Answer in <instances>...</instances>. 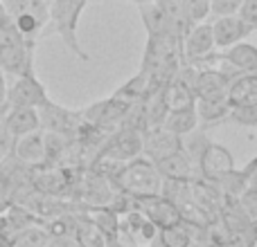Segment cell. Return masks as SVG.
Here are the masks:
<instances>
[{"label": "cell", "mask_w": 257, "mask_h": 247, "mask_svg": "<svg viewBox=\"0 0 257 247\" xmlns=\"http://www.w3.org/2000/svg\"><path fill=\"white\" fill-rule=\"evenodd\" d=\"M75 240L79 243V247H104L106 245V238L99 232V227L95 225V220L88 216V214H81V216H75Z\"/></svg>", "instance_id": "ffe728a7"}, {"label": "cell", "mask_w": 257, "mask_h": 247, "mask_svg": "<svg viewBox=\"0 0 257 247\" xmlns=\"http://www.w3.org/2000/svg\"><path fill=\"white\" fill-rule=\"evenodd\" d=\"M241 173H244V178H246V184H248L250 189H257V155L241 168Z\"/></svg>", "instance_id": "83f0119b"}, {"label": "cell", "mask_w": 257, "mask_h": 247, "mask_svg": "<svg viewBox=\"0 0 257 247\" xmlns=\"http://www.w3.org/2000/svg\"><path fill=\"white\" fill-rule=\"evenodd\" d=\"M183 7L192 25L210 20V0H183Z\"/></svg>", "instance_id": "603a6c76"}, {"label": "cell", "mask_w": 257, "mask_h": 247, "mask_svg": "<svg viewBox=\"0 0 257 247\" xmlns=\"http://www.w3.org/2000/svg\"><path fill=\"white\" fill-rule=\"evenodd\" d=\"M39 120H41V130L43 132H54V135H63L68 140H75L79 126L84 124L81 110H70L50 99L45 106L39 108Z\"/></svg>", "instance_id": "277c9868"}, {"label": "cell", "mask_w": 257, "mask_h": 247, "mask_svg": "<svg viewBox=\"0 0 257 247\" xmlns=\"http://www.w3.org/2000/svg\"><path fill=\"white\" fill-rule=\"evenodd\" d=\"M230 115V104L228 99H205L196 102V117H199V128H214L219 124L228 122Z\"/></svg>", "instance_id": "e0dca14e"}, {"label": "cell", "mask_w": 257, "mask_h": 247, "mask_svg": "<svg viewBox=\"0 0 257 247\" xmlns=\"http://www.w3.org/2000/svg\"><path fill=\"white\" fill-rule=\"evenodd\" d=\"M0 2H3V4H5V9H7V12H9V9L18 7V4H21V2H25V0H0Z\"/></svg>", "instance_id": "f546056e"}, {"label": "cell", "mask_w": 257, "mask_h": 247, "mask_svg": "<svg viewBox=\"0 0 257 247\" xmlns=\"http://www.w3.org/2000/svg\"><path fill=\"white\" fill-rule=\"evenodd\" d=\"M183 148V137L169 132L165 126H156L145 130V142H142V155L151 162L167 158V155L176 153Z\"/></svg>", "instance_id": "9c48e42d"}, {"label": "cell", "mask_w": 257, "mask_h": 247, "mask_svg": "<svg viewBox=\"0 0 257 247\" xmlns=\"http://www.w3.org/2000/svg\"><path fill=\"white\" fill-rule=\"evenodd\" d=\"M228 122L237 124V126H246V128L257 126V104H248V106H235V108H230Z\"/></svg>", "instance_id": "cb8c5ba5"}, {"label": "cell", "mask_w": 257, "mask_h": 247, "mask_svg": "<svg viewBox=\"0 0 257 247\" xmlns=\"http://www.w3.org/2000/svg\"><path fill=\"white\" fill-rule=\"evenodd\" d=\"M95 220V225L99 227V232L104 234V238L108 240H120V214L111 207L95 209V216H90Z\"/></svg>", "instance_id": "7402d4cb"}, {"label": "cell", "mask_w": 257, "mask_h": 247, "mask_svg": "<svg viewBox=\"0 0 257 247\" xmlns=\"http://www.w3.org/2000/svg\"><path fill=\"white\" fill-rule=\"evenodd\" d=\"M156 168H158L160 178L163 180H185V182H194L199 180V164L196 160L187 153L185 148L176 150V153L167 155V158L154 162Z\"/></svg>", "instance_id": "52a82bcc"}, {"label": "cell", "mask_w": 257, "mask_h": 247, "mask_svg": "<svg viewBox=\"0 0 257 247\" xmlns=\"http://www.w3.org/2000/svg\"><path fill=\"white\" fill-rule=\"evenodd\" d=\"M138 9H140V18H142V25H145V30H147V36H156V34L176 36L172 32V22H169V18L165 16V12L160 9V4L156 2V0L145 2V4H138Z\"/></svg>", "instance_id": "ac0fdd59"}, {"label": "cell", "mask_w": 257, "mask_h": 247, "mask_svg": "<svg viewBox=\"0 0 257 247\" xmlns=\"http://www.w3.org/2000/svg\"><path fill=\"white\" fill-rule=\"evenodd\" d=\"M12 155L25 166H41L45 164V132L36 130L30 135H23L14 142Z\"/></svg>", "instance_id": "4fadbf2b"}, {"label": "cell", "mask_w": 257, "mask_h": 247, "mask_svg": "<svg viewBox=\"0 0 257 247\" xmlns=\"http://www.w3.org/2000/svg\"><path fill=\"white\" fill-rule=\"evenodd\" d=\"M136 209L145 214V216L149 218L156 227H158V230H165V227H172V225L183 222L181 207H178V204H174L172 200L163 198V196L136 200Z\"/></svg>", "instance_id": "30bf717a"}, {"label": "cell", "mask_w": 257, "mask_h": 247, "mask_svg": "<svg viewBox=\"0 0 257 247\" xmlns=\"http://www.w3.org/2000/svg\"><path fill=\"white\" fill-rule=\"evenodd\" d=\"M196 164H199L201 180H210V182H217L221 176L235 171L232 153L223 144H217V142H208L203 146V150L196 158Z\"/></svg>", "instance_id": "8992f818"}, {"label": "cell", "mask_w": 257, "mask_h": 247, "mask_svg": "<svg viewBox=\"0 0 257 247\" xmlns=\"http://www.w3.org/2000/svg\"><path fill=\"white\" fill-rule=\"evenodd\" d=\"M219 58H223L226 63H230L232 68H237L239 72H257V45L241 40V43L232 45V48L217 52Z\"/></svg>", "instance_id": "9a60e30c"}, {"label": "cell", "mask_w": 257, "mask_h": 247, "mask_svg": "<svg viewBox=\"0 0 257 247\" xmlns=\"http://www.w3.org/2000/svg\"><path fill=\"white\" fill-rule=\"evenodd\" d=\"M142 142H145V132L138 128L120 126L106 137L97 153V162H113V164H124L142 155Z\"/></svg>", "instance_id": "3957f363"}, {"label": "cell", "mask_w": 257, "mask_h": 247, "mask_svg": "<svg viewBox=\"0 0 257 247\" xmlns=\"http://www.w3.org/2000/svg\"><path fill=\"white\" fill-rule=\"evenodd\" d=\"M226 99L230 104V108L257 104V72H246V74L237 76L228 88Z\"/></svg>", "instance_id": "2e32d148"}, {"label": "cell", "mask_w": 257, "mask_h": 247, "mask_svg": "<svg viewBox=\"0 0 257 247\" xmlns=\"http://www.w3.org/2000/svg\"><path fill=\"white\" fill-rule=\"evenodd\" d=\"M183 61L196 63L205 58L208 54L214 52V34H212V22L205 20L194 25L185 36H183Z\"/></svg>", "instance_id": "ba28073f"}, {"label": "cell", "mask_w": 257, "mask_h": 247, "mask_svg": "<svg viewBox=\"0 0 257 247\" xmlns=\"http://www.w3.org/2000/svg\"><path fill=\"white\" fill-rule=\"evenodd\" d=\"M244 0H210V18L237 16Z\"/></svg>", "instance_id": "d4e9b609"}, {"label": "cell", "mask_w": 257, "mask_h": 247, "mask_svg": "<svg viewBox=\"0 0 257 247\" xmlns=\"http://www.w3.org/2000/svg\"><path fill=\"white\" fill-rule=\"evenodd\" d=\"M237 204H239V209L250 220H257V189H250L248 186V189L237 198Z\"/></svg>", "instance_id": "484cf974"}, {"label": "cell", "mask_w": 257, "mask_h": 247, "mask_svg": "<svg viewBox=\"0 0 257 247\" xmlns=\"http://www.w3.org/2000/svg\"><path fill=\"white\" fill-rule=\"evenodd\" d=\"M88 2L90 0H50L48 27L54 30V34L61 36L63 45H66L79 61H90V56L84 52V48H81V43H79V36H77L79 18Z\"/></svg>", "instance_id": "7a4b0ae2"}, {"label": "cell", "mask_w": 257, "mask_h": 247, "mask_svg": "<svg viewBox=\"0 0 257 247\" xmlns=\"http://www.w3.org/2000/svg\"><path fill=\"white\" fill-rule=\"evenodd\" d=\"M237 16L257 32V0H244V4H241L239 12H237Z\"/></svg>", "instance_id": "4316f807"}, {"label": "cell", "mask_w": 257, "mask_h": 247, "mask_svg": "<svg viewBox=\"0 0 257 247\" xmlns=\"http://www.w3.org/2000/svg\"><path fill=\"white\" fill-rule=\"evenodd\" d=\"M45 247H79L75 236H50Z\"/></svg>", "instance_id": "f1b7e54d"}, {"label": "cell", "mask_w": 257, "mask_h": 247, "mask_svg": "<svg viewBox=\"0 0 257 247\" xmlns=\"http://www.w3.org/2000/svg\"><path fill=\"white\" fill-rule=\"evenodd\" d=\"M106 178L115 186L117 194H124L136 200L156 198V196H160V189H163V178H160L158 168L145 155L131 160V162L117 164Z\"/></svg>", "instance_id": "6da1fadb"}, {"label": "cell", "mask_w": 257, "mask_h": 247, "mask_svg": "<svg viewBox=\"0 0 257 247\" xmlns=\"http://www.w3.org/2000/svg\"><path fill=\"white\" fill-rule=\"evenodd\" d=\"M68 186H70V178H68V171H61V168L48 166V171L36 176V189L45 196H61Z\"/></svg>", "instance_id": "44dd1931"}, {"label": "cell", "mask_w": 257, "mask_h": 247, "mask_svg": "<svg viewBox=\"0 0 257 247\" xmlns=\"http://www.w3.org/2000/svg\"><path fill=\"white\" fill-rule=\"evenodd\" d=\"M212 34H214V48L228 50L232 45L246 40L250 34H255V30L250 25H246L239 16H221L212 18Z\"/></svg>", "instance_id": "8fae6325"}, {"label": "cell", "mask_w": 257, "mask_h": 247, "mask_svg": "<svg viewBox=\"0 0 257 247\" xmlns=\"http://www.w3.org/2000/svg\"><path fill=\"white\" fill-rule=\"evenodd\" d=\"M230 81L217 70V68H201L194 79V94L196 102L205 99H226Z\"/></svg>", "instance_id": "7c38bea8"}, {"label": "cell", "mask_w": 257, "mask_h": 247, "mask_svg": "<svg viewBox=\"0 0 257 247\" xmlns=\"http://www.w3.org/2000/svg\"><path fill=\"white\" fill-rule=\"evenodd\" d=\"M3 126L7 128V132L18 140L23 135L41 130V120H39V110L36 108H9L7 115L3 120Z\"/></svg>", "instance_id": "5bb4252c"}, {"label": "cell", "mask_w": 257, "mask_h": 247, "mask_svg": "<svg viewBox=\"0 0 257 247\" xmlns=\"http://www.w3.org/2000/svg\"><path fill=\"white\" fill-rule=\"evenodd\" d=\"M128 2H133V4H145V2H151V0H128Z\"/></svg>", "instance_id": "1f68e13d"}, {"label": "cell", "mask_w": 257, "mask_h": 247, "mask_svg": "<svg viewBox=\"0 0 257 247\" xmlns=\"http://www.w3.org/2000/svg\"><path fill=\"white\" fill-rule=\"evenodd\" d=\"M50 102L48 90L45 86L39 81V76L32 72V74H23L12 79L9 84V92H7V104L9 108H36Z\"/></svg>", "instance_id": "5b68a950"}, {"label": "cell", "mask_w": 257, "mask_h": 247, "mask_svg": "<svg viewBox=\"0 0 257 247\" xmlns=\"http://www.w3.org/2000/svg\"><path fill=\"white\" fill-rule=\"evenodd\" d=\"M165 128L178 137H185L199 128V117H196V106L194 108H181V110H169L165 117Z\"/></svg>", "instance_id": "d6986e66"}, {"label": "cell", "mask_w": 257, "mask_h": 247, "mask_svg": "<svg viewBox=\"0 0 257 247\" xmlns=\"http://www.w3.org/2000/svg\"><path fill=\"white\" fill-rule=\"evenodd\" d=\"M104 247H133V245H128V243H124V240L120 238V240H108Z\"/></svg>", "instance_id": "4dcf8cb0"}]
</instances>
